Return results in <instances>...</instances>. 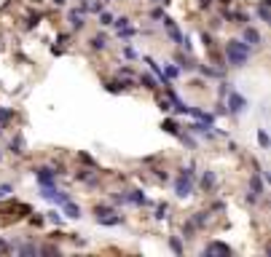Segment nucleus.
Masks as SVG:
<instances>
[{
	"label": "nucleus",
	"instance_id": "obj_19",
	"mask_svg": "<svg viewBox=\"0 0 271 257\" xmlns=\"http://www.w3.org/2000/svg\"><path fill=\"white\" fill-rule=\"evenodd\" d=\"M142 62L148 64L150 70H153V75H156V81H158V83H164V86L169 83L167 78H164V70H161V64H156V59H150V56H142Z\"/></svg>",
	"mask_w": 271,
	"mask_h": 257
},
{
	"label": "nucleus",
	"instance_id": "obj_5",
	"mask_svg": "<svg viewBox=\"0 0 271 257\" xmlns=\"http://www.w3.org/2000/svg\"><path fill=\"white\" fill-rule=\"evenodd\" d=\"M41 199H46V201H51L54 206H65L72 196L68 193V190H57V185L54 188H41Z\"/></svg>",
	"mask_w": 271,
	"mask_h": 257
},
{
	"label": "nucleus",
	"instance_id": "obj_46",
	"mask_svg": "<svg viewBox=\"0 0 271 257\" xmlns=\"http://www.w3.org/2000/svg\"><path fill=\"white\" fill-rule=\"evenodd\" d=\"M158 110H161V113H169V110H172V102L164 100V97H158Z\"/></svg>",
	"mask_w": 271,
	"mask_h": 257
},
{
	"label": "nucleus",
	"instance_id": "obj_25",
	"mask_svg": "<svg viewBox=\"0 0 271 257\" xmlns=\"http://www.w3.org/2000/svg\"><path fill=\"white\" fill-rule=\"evenodd\" d=\"M41 22H43V14H41V11H35V14H27V19H24V30L32 32Z\"/></svg>",
	"mask_w": 271,
	"mask_h": 257
},
{
	"label": "nucleus",
	"instance_id": "obj_56",
	"mask_svg": "<svg viewBox=\"0 0 271 257\" xmlns=\"http://www.w3.org/2000/svg\"><path fill=\"white\" fill-rule=\"evenodd\" d=\"M217 3H220V5H231L234 0H217Z\"/></svg>",
	"mask_w": 271,
	"mask_h": 257
},
{
	"label": "nucleus",
	"instance_id": "obj_14",
	"mask_svg": "<svg viewBox=\"0 0 271 257\" xmlns=\"http://www.w3.org/2000/svg\"><path fill=\"white\" fill-rule=\"evenodd\" d=\"M75 180H78V182H86V185L94 188L97 182H100V177L94 174V169H78V171H75Z\"/></svg>",
	"mask_w": 271,
	"mask_h": 257
},
{
	"label": "nucleus",
	"instance_id": "obj_45",
	"mask_svg": "<svg viewBox=\"0 0 271 257\" xmlns=\"http://www.w3.org/2000/svg\"><path fill=\"white\" fill-rule=\"evenodd\" d=\"M124 56H127V59H140V54H137V51H135V46H124Z\"/></svg>",
	"mask_w": 271,
	"mask_h": 257
},
{
	"label": "nucleus",
	"instance_id": "obj_28",
	"mask_svg": "<svg viewBox=\"0 0 271 257\" xmlns=\"http://www.w3.org/2000/svg\"><path fill=\"white\" fill-rule=\"evenodd\" d=\"M167 217H169V204H167V201H161V204L156 206L153 220H158V222H161V220H167Z\"/></svg>",
	"mask_w": 271,
	"mask_h": 257
},
{
	"label": "nucleus",
	"instance_id": "obj_44",
	"mask_svg": "<svg viewBox=\"0 0 271 257\" xmlns=\"http://www.w3.org/2000/svg\"><path fill=\"white\" fill-rule=\"evenodd\" d=\"M194 233H196V228L191 225V220H188L186 225H183V239H194Z\"/></svg>",
	"mask_w": 271,
	"mask_h": 257
},
{
	"label": "nucleus",
	"instance_id": "obj_1",
	"mask_svg": "<svg viewBox=\"0 0 271 257\" xmlns=\"http://www.w3.org/2000/svg\"><path fill=\"white\" fill-rule=\"evenodd\" d=\"M223 54H226V64H231V67H244V64H250L253 46H247L242 38H228L226 46H223Z\"/></svg>",
	"mask_w": 271,
	"mask_h": 257
},
{
	"label": "nucleus",
	"instance_id": "obj_2",
	"mask_svg": "<svg viewBox=\"0 0 271 257\" xmlns=\"http://www.w3.org/2000/svg\"><path fill=\"white\" fill-rule=\"evenodd\" d=\"M158 22H161V27H164V30H167V38H169V41H172V43H177L180 49H186V54H191V38H188V35H183V32L177 30V22H175V19L164 14L161 19H158Z\"/></svg>",
	"mask_w": 271,
	"mask_h": 257
},
{
	"label": "nucleus",
	"instance_id": "obj_24",
	"mask_svg": "<svg viewBox=\"0 0 271 257\" xmlns=\"http://www.w3.org/2000/svg\"><path fill=\"white\" fill-rule=\"evenodd\" d=\"M191 225H194L196 230H204V228H207V225H209V209H207V212H196L194 217H191Z\"/></svg>",
	"mask_w": 271,
	"mask_h": 257
},
{
	"label": "nucleus",
	"instance_id": "obj_53",
	"mask_svg": "<svg viewBox=\"0 0 271 257\" xmlns=\"http://www.w3.org/2000/svg\"><path fill=\"white\" fill-rule=\"evenodd\" d=\"M223 209H226V204H223V201H215L212 204V212H223Z\"/></svg>",
	"mask_w": 271,
	"mask_h": 257
},
{
	"label": "nucleus",
	"instance_id": "obj_32",
	"mask_svg": "<svg viewBox=\"0 0 271 257\" xmlns=\"http://www.w3.org/2000/svg\"><path fill=\"white\" fill-rule=\"evenodd\" d=\"M46 220H49V222H54V225H57V228H62V225H65V217H62V214H59V212H57V209H51V212H49V214H46Z\"/></svg>",
	"mask_w": 271,
	"mask_h": 257
},
{
	"label": "nucleus",
	"instance_id": "obj_39",
	"mask_svg": "<svg viewBox=\"0 0 271 257\" xmlns=\"http://www.w3.org/2000/svg\"><path fill=\"white\" fill-rule=\"evenodd\" d=\"M110 201H113V206H124V204H129L127 201V190H124V193H113V196H110Z\"/></svg>",
	"mask_w": 271,
	"mask_h": 257
},
{
	"label": "nucleus",
	"instance_id": "obj_51",
	"mask_svg": "<svg viewBox=\"0 0 271 257\" xmlns=\"http://www.w3.org/2000/svg\"><path fill=\"white\" fill-rule=\"evenodd\" d=\"M223 24H226V22H223V19H220V16H215V19H212V32H217V30H220V27H223Z\"/></svg>",
	"mask_w": 271,
	"mask_h": 257
},
{
	"label": "nucleus",
	"instance_id": "obj_50",
	"mask_svg": "<svg viewBox=\"0 0 271 257\" xmlns=\"http://www.w3.org/2000/svg\"><path fill=\"white\" fill-rule=\"evenodd\" d=\"M148 16L153 19V22H158V19L164 16V8H153V11H150V14H148Z\"/></svg>",
	"mask_w": 271,
	"mask_h": 257
},
{
	"label": "nucleus",
	"instance_id": "obj_23",
	"mask_svg": "<svg viewBox=\"0 0 271 257\" xmlns=\"http://www.w3.org/2000/svg\"><path fill=\"white\" fill-rule=\"evenodd\" d=\"M156 83H158L156 75H148V72H140V75H137V86H142V89H148V91H156L158 89Z\"/></svg>",
	"mask_w": 271,
	"mask_h": 257
},
{
	"label": "nucleus",
	"instance_id": "obj_34",
	"mask_svg": "<svg viewBox=\"0 0 271 257\" xmlns=\"http://www.w3.org/2000/svg\"><path fill=\"white\" fill-rule=\"evenodd\" d=\"M105 5H108L105 0H89V11H86V14H100Z\"/></svg>",
	"mask_w": 271,
	"mask_h": 257
},
{
	"label": "nucleus",
	"instance_id": "obj_21",
	"mask_svg": "<svg viewBox=\"0 0 271 257\" xmlns=\"http://www.w3.org/2000/svg\"><path fill=\"white\" fill-rule=\"evenodd\" d=\"M59 209H65V217H68V220H81V217H83L81 206H78V204H72V199L65 204V206H59Z\"/></svg>",
	"mask_w": 271,
	"mask_h": 257
},
{
	"label": "nucleus",
	"instance_id": "obj_4",
	"mask_svg": "<svg viewBox=\"0 0 271 257\" xmlns=\"http://www.w3.org/2000/svg\"><path fill=\"white\" fill-rule=\"evenodd\" d=\"M32 174H35V180H38V185L41 188H54L57 185V166H38V169H32Z\"/></svg>",
	"mask_w": 271,
	"mask_h": 257
},
{
	"label": "nucleus",
	"instance_id": "obj_26",
	"mask_svg": "<svg viewBox=\"0 0 271 257\" xmlns=\"http://www.w3.org/2000/svg\"><path fill=\"white\" fill-rule=\"evenodd\" d=\"M164 78H167V81L172 83V81H177V78H180V67H177V64H164Z\"/></svg>",
	"mask_w": 271,
	"mask_h": 257
},
{
	"label": "nucleus",
	"instance_id": "obj_47",
	"mask_svg": "<svg viewBox=\"0 0 271 257\" xmlns=\"http://www.w3.org/2000/svg\"><path fill=\"white\" fill-rule=\"evenodd\" d=\"M41 255H59V247H51V244H43Z\"/></svg>",
	"mask_w": 271,
	"mask_h": 257
},
{
	"label": "nucleus",
	"instance_id": "obj_6",
	"mask_svg": "<svg viewBox=\"0 0 271 257\" xmlns=\"http://www.w3.org/2000/svg\"><path fill=\"white\" fill-rule=\"evenodd\" d=\"M194 188H196V180H188V177H183V174L175 180V196L180 201L191 199V196H194Z\"/></svg>",
	"mask_w": 271,
	"mask_h": 257
},
{
	"label": "nucleus",
	"instance_id": "obj_40",
	"mask_svg": "<svg viewBox=\"0 0 271 257\" xmlns=\"http://www.w3.org/2000/svg\"><path fill=\"white\" fill-rule=\"evenodd\" d=\"M78 161H81V163H86L89 169H97V161H94V158H91L89 153H78Z\"/></svg>",
	"mask_w": 271,
	"mask_h": 257
},
{
	"label": "nucleus",
	"instance_id": "obj_12",
	"mask_svg": "<svg viewBox=\"0 0 271 257\" xmlns=\"http://www.w3.org/2000/svg\"><path fill=\"white\" fill-rule=\"evenodd\" d=\"M127 201L132 204V206H150V199L142 193L140 188H137V190H127Z\"/></svg>",
	"mask_w": 271,
	"mask_h": 257
},
{
	"label": "nucleus",
	"instance_id": "obj_55",
	"mask_svg": "<svg viewBox=\"0 0 271 257\" xmlns=\"http://www.w3.org/2000/svg\"><path fill=\"white\" fill-rule=\"evenodd\" d=\"M51 3H54L57 8H62V5H68V0H51Z\"/></svg>",
	"mask_w": 271,
	"mask_h": 257
},
{
	"label": "nucleus",
	"instance_id": "obj_57",
	"mask_svg": "<svg viewBox=\"0 0 271 257\" xmlns=\"http://www.w3.org/2000/svg\"><path fill=\"white\" fill-rule=\"evenodd\" d=\"M153 3H161V5H169L172 0H153Z\"/></svg>",
	"mask_w": 271,
	"mask_h": 257
},
{
	"label": "nucleus",
	"instance_id": "obj_52",
	"mask_svg": "<svg viewBox=\"0 0 271 257\" xmlns=\"http://www.w3.org/2000/svg\"><path fill=\"white\" fill-rule=\"evenodd\" d=\"M212 3H215V0H199V8L207 11V8H212Z\"/></svg>",
	"mask_w": 271,
	"mask_h": 257
},
{
	"label": "nucleus",
	"instance_id": "obj_15",
	"mask_svg": "<svg viewBox=\"0 0 271 257\" xmlns=\"http://www.w3.org/2000/svg\"><path fill=\"white\" fill-rule=\"evenodd\" d=\"M8 153L11 155H24V153H27V145H24L22 134H14V140L8 142Z\"/></svg>",
	"mask_w": 271,
	"mask_h": 257
},
{
	"label": "nucleus",
	"instance_id": "obj_36",
	"mask_svg": "<svg viewBox=\"0 0 271 257\" xmlns=\"http://www.w3.org/2000/svg\"><path fill=\"white\" fill-rule=\"evenodd\" d=\"M116 32H118V38H121V41H129V38H135V35H137V30L132 27V24H129V27H121V30H116Z\"/></svg>",
	"mask_w": 271,
	"mask_h": 257
},
{
	"label": "nucleus",
	"instance_id": "obj_54",
	"mask_svg": "<svg viewBox=\"0 0 271 257\" xmlns=\"http://www.w3.org/2000/svg\"><path fill=\"white\" fill-rule=\"evenodd\" d=\"M78 8H81L83 14H86V11H89V0H78Z\"/></svg>",
	"mask_w": 271,
	"mask_h": 257
},
{
	"label": "nucleus",
	"instance_id": "obj_38",
	"mask_svg": "<svg viewBox=\"0 0 271 257\" xmlns=\"http://www.w3.org/2000/svg\"><path fill=\"white\" fill-rule=\"evenodd\" d=\"M258 145H261L263 150L271 145V140H269V134H266V129H258Z\"/></svg>",
	"mask_w": 271,
	"mask_h": 257
},
{
	"label": "nucleus",
	"instance_id": "obj_31",
	"mask_svg": "<svg viewBox=\"0 0 271 257\" xmlns=\"http://www.w3.org/2000/svg\"><path fill=\"white\" fill-rule=\"evenodd\" d=\"M177 140H180L183 145H186L188 150H196V140H194V137L188 134V131H180V134H177Z\"/></svg>",
	"mask_w": 271,
	"mask_h": 257
},
{
	"label": "nucleus",
	"instance_id": "obj_59",
	"mask_svg": "<svg viewBox=\"0 0 271 257\" xmlns=\"http://www.w3.org/2000/svg\"><path fill=\"white\" fill-rule=\"evenodd\" d=\"M0 137H3V126H0Z\"/></svg>",
	"mask_w": 271,
	"mask_h": 257
},
{
	"label": "nucleus",
	"instance_id": "obj_9",
	"mask_svg": "<svg viewBox=\"0 0 271 257\" xmlns=\"http://www.w3.org/2000/svg\"><path fill=\"white\" fill-rule=\"evenodd\" d=\"M199 188L204 190V193H212V190L217 188V174H215V171H209V169H204V171H202V177H199Z\"/></svg>",
	"mask_w": 271,
	"mask_h": 257
},
{
	"label": "nucleus",
	"instance_id": "obj_60",
	"mask_svg": "<svg viewBox=\"0 0 271 257\" xmlns=\"http://www.w3.org/2000/svg\"><path fill=\"white\" fill-rule=\"evenodd\" d=\"M0 161H3V153H0Z\"/></svg>",
	"mask_w": 271,
	"mask_h": 257
},
{
	"label": "nucleus",
	"instance_id": "obj_41",
	"mask_svg": "<svg viewBox=\"0 0 271 257\" xmlns=\"http://www.w3.org/2000/svg\"><path fill=\"white\" fill-rule=\"evenodd\" d=\"M129 24H132V19H129V16H113V27H116V30L129 27Z\"/></svg>",
	"mask_w": 271,
	"mask_h": 257
},
{
	"label": "nucleus",
	"instance_id": "obj_33",
	"mask_svg": "<svg viewBox=\"0 0 271 257\" xmlns=\"http://www.w3.org/2000/svg\"><path fill=\"white\" fill-rule=\"evenodd\" d=\"M14 121V110L11 107H0V126H5V123Z\"/></svg>",
	"mask_w": 271,
	"mask_h": 257
},
{
	"label": "nucleus",
	"instance_id": "obj_27",
	"mask_svg": "<svg viewBox=\"0 0 271 257\" xmlns=\"http://www.w3.org/2000/svg\"><path fill=\"white\" fill-rule=\"evenodd\" d=\"M116 78H129V81H137V72L129 67V64H121V67L116 70Z\"/></svg>",
	"mask_w": 271,
	"mask_h": 257
},
{
	"label": "nucleus",
	"instance_id": "obj_17",
	"mask_svg": "<svg viewBox=\"0 0 271 257\" xmlns=\"http://www.w3.org/2000/svg\"><path fill=\"white\" fill-rule=\"evenodd\" d=\"M175 64L180 67V72H194L196 70V62L188 54H175Z\"/></svg>",
	"mask_w": 271,
	"mask_h": 257
},
{
	"label": "nucleus",
	"instance_id": "obj_7",
	"mask_svg": "<svg viewBox=\"0 0 271 257\" xmlns=\"http://www.w3.org/2000/svg\"><path fill=\"white\" fill-rule=\"evenodd\" d=\"M202 255H204V257H209V255H217V257H231V255H234V249H231L228 244H223V241H209L207 247L202 249Z\"/></svg>",
	"mask_w": 271,
	"mask_h": 257
},
{
	"label": "nucleus",
	"instance_id": "obj_20",
	"mask_svg": "<svg viewBox=\"0 0 271 257\" xmlns=\"http://www.w3.org/2000/svg\"><path fill=\"white\" fill-rule=\"evenodd\" d=\"M269 3H271V0H261V3L255 5V14H258V19H261L263 24H271V11H269Z\"/></svg>",
	"mask_w": 271,
	"mask_h": 257
},
{
	"label": "nucleus",
	"instance_id": "obj_22",
	"mask_svg": "<svg viewBox=\"0 0 271 257\" xmlns=\"http://www.w3.org/2000/svg\"><path fill=\"white\" fill-rule=\"evenodd\" d=\"M161 131H167L169 137H177L183 131V126L175 121V118H164V121H161Z\"/></svg>",
	"mask_w": 271,
	"mask_h": 257
},
{
	"label": "nucleus",
	"instance_id": "obj_3",
	"mask_svg": "<svg viewBox=\"0 0 271 257\" xmlns=\"http://www.w3.org/2000/svg\"><path fill=\"white\" fill-rule=\"evenodd\" d=\"M223 102H226V115H231V118H239L244 110L250 107V102L244 100V97H242L236 89H231L228 94L223 97Z\"/></svg>",
	"mask_w": 271,
	"mask_h": 257
},
{
	"label": "nucleus",
	"instance_id": "obj_18",
	"mask_svg": "<svg viewBox=\"0 0 271 257\" xmlns=\"http://www.w3.org/2000/svg\"><path fill=\"white\" fill-rule=\"evenodd\" d=\"M223 70L226 67H209V64H196L194 72H199L204 78H223Z\"/></svg>",
	"mask_w": 271,
	"mask_h": 257
},
{
	"label": "nucleus",
	"instance_id": "obj_58",
	"mask_svg": "<svg viewBox=\"0 0 271 257\" xmlns=\"http://www.w3.org/2000/svg\"><path fill=\"white\" fill-rule=\"evenodd\" d=\"M105 3H116V0H105Z\"/></svg>",
	"mask_w": 271,
	"mask_h": 257
},
{
	"label": "nucleus",
	"instance_id": "obj_13",
	"mask_svg": "<svg viewBox=\"0 0 271 257\" xmlns=\"http://www.w3.org/2000/svg\"><path fill=\"white\" fill-rule=\"evenodd\" d=\"M127 222V217L124 214H118V212H110V214H105L97 220V225H105V228H113V225H124Z\"/></svg>",
	"mask_w": 271,
	"mask_h": 257
},
{
	"label": "nucleus",
	"instance_id": "obj_43",
	"mask_svg": "<svg viewBox=\"0 0 271 257\" xmlns=\"http://www.w3.org/2000/svg\"><path fill=\"white\" fill-rule=\"evenodd\" d=\"M231 89H234V83H226V81H223L220 86H217V97H220V100H223V97H226Z\"/></svg>",
	"mask_w": 271,
	"mask_h": 257
},
{
	"label": "nucleus",
	"instance_id": "obj_37",
	"mask_svg": "<svg viewBox=\"0 0 271 257\" xmlns=\"http://www.w3.org/2000/svg\"><path fill=\"white\" fill-rule=\"evenodd\" d=\"M202 43H204V49H207V51H212V46H215L212 32H207V30H204V32H202Z\"/></svg>",
	"mask_w": 271,
	"mask_h": 257
},
{
	"label": "nucleus",
	"instance_id": "obj_42",
	"mask_svg": "<svg viewBox=\"0 0 271 257\" xmlns=\"http://www.w3.org/2000/svg\"><path fill=\"white\" fill-rule=\"evenodd\" d=\"M30 214H32V212H30ZM30 225H35V228H43V225H46V217L35 212V214L30 217Z\"/></svg>",
	"mask_w": 271,
	"mask_h": 257
},
{
	"label": "nucleus",
	"instance_id": "obj_49",
	"mask_svg": "<svg viewBox=\"0 0 271 257\" xmlns=\"http://www.w3.org/2000/svg\"><path fill=\"white\" fill-rule=\"evenodd\" d=\"M11 190H14V185H8V182H5V185H0V201H3L5 196L11 193Z\"/></svg>",
	"mask_w": 271,
	"mask_h": 257
},
{
	"label": "nucleus",
	"instance_id": "obj_16",
	"mask_svg": "<svg viewBox=\"0 0 271 257\" xmlns=\"http://www.w3.org/2000/svg\"><path fill=\"white\" fill-rule=\"evenodd\" d=\"M89 49L91 51H108V35L105 32H97V35L89 38Z\"/></svg>",
	"mask_w": 271,
	"mask_h": 257
},
{
	"label": "nucleus",
	"instance_id": "obj_10",
	"mask_svg": "<svg viewBox=\"0 0 271 257\" xmlns=\"http://www.w3.org/2000/svg\"><path fill=\"white\" fill-rule=\"evenodd\" d=\"M250 193L253 196H258V199H263V196H266V180H263L261 174H250Z\"/></svg>",
	"mask_w": 271,
	"mask_h": 257
},
{
	"label": "nucleus",
	"instance_id": "obj_30",
	"mask_svg": "<svg viewBox=\"0 0 271 257\" xmlns=\"http://www.w3.org/2000/svg\"><path fill=\"white\" fill-rule=\"evenodd\" d=\"M110 212H116L110 204H97L94 206V220H100V217H105V214H110Z\"/></svg>",
	"mask_w": 271,
	"mask_h": 257
},
{
	"label": "nucleus",
	"instance_id": "obj_8",
	"mask_svg": "<svg viewBox=\"0 0 271 257\" xmlns=\"http://www.w3.org/2000/svg\"><path fill=\"white\" fill-rule=\"evenodd\" d=\"M242 41L247 46H263V35L258 32V27H253V24H244L242 27Z\"/></svg>",
	"mask_w": 271,
	"mask_h": 257
},
{
	"label": "nucleus",
	"instance_id": "obj_29",
	"mask_svg": "<svg viewBox=\"0 0 271 257\" xmlns=\"http://www.w3.org/2000/svg\"><path fill=\"white\" fill-rule=\"evenodd\" d=\"M169 249H172L175 255H183V252H186V247H183L180 236H169Z\"/></svg>",
	"mask_w": 271,
	"mask_h": 257
},
{
	"label": "nucleus",
	"instance_id": "obj_48",
	"mask_svg": "<svg viewBox=\"0 0 271 257\" xmlns=\"http://www.w3.org/2000/svg\"><path fill=\"white\" fill-rule=\"evenodd\" d=\"M153 171H156V180L167 185V182H169V174H167V171H164V169H153Z\"/></svg>",
	"mask_w": 271,
	"mask_h": 257
},
{
	"label": "nucleus",
	"instance_id": "obj_11",
	"mask_svg": "<svg viewBox=\"0 0 271 257\" xmlns=\"http://www.w3.org/2000/svg\"><path fill=\"white\" fill-rule=\"evenodd\" d=\"M68 22H70V27H72V30L81 32V30L86 27V14H83L81 8H70V11H68Z\"/></svg>",
	"mask_w": 271,
	"mask_h": 257
},
{
	"label": "nucleus",
	"instance_id": "obj_35",
	"mask_svg": "<svg viewBox=\"0 0 271 257\" xmlns=\"http://www.w3.org/2000/svg\"><path fill=\"white\" fill-rule=\"evenodd\" d=\"M97 16H100V24H102V27H110V24H113V14H110L108 8H102Z\"/></svg>",
	"mask_w": 271,
	"mask_h": 257
}]
</instances>
